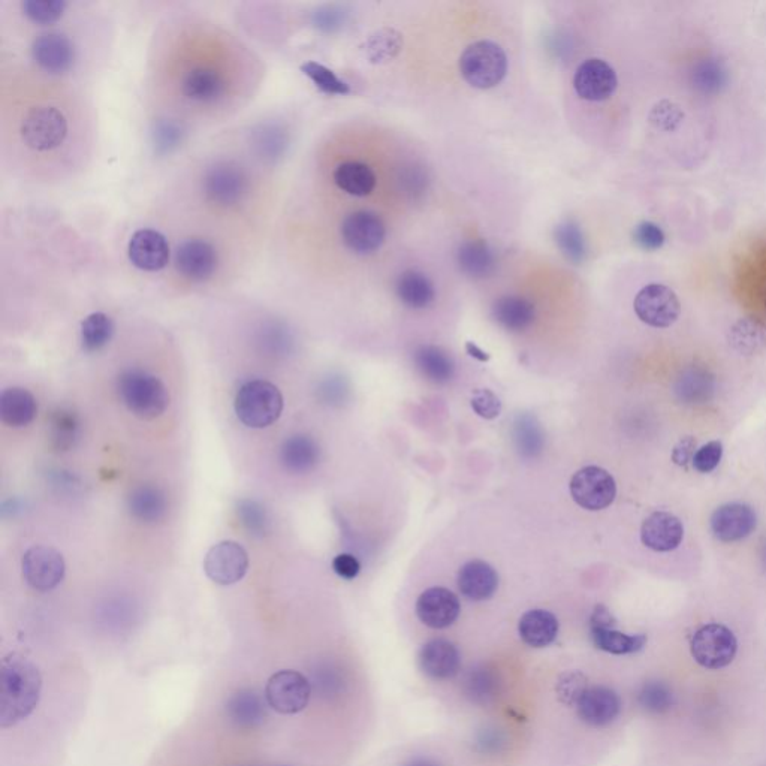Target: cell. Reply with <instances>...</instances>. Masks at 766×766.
I'll return each instance as SVG.
<instances>
[{"label": "cell", "instance_id": "obj_1", "mask_svg": "<svg viewBox=\"0 0 766 766\" xmlns=\"http://www.w3.org/2000/svg\"><path fill=\"white\" fill-rule=\"evenodd\" d=\"M42 677L38 666L18 653L0 662V728L6 729L26 720L38 707Z\"/></svg>", "mask_w": 766, "mask_h": 766}, {"label": "cell", "instance_id": "obj_2", "mask_svg": "<svg viewBox=\"0 0 766 766\" xmlns=\"http://www.w3.org/2000/svg\"><path fill=\"white\" fill-rule=\"evenodd\" d=\"M117 389L129 412L144 421L159 418L170 406V392L165 383L144 370H126L120 376Z\"/></svg>", "mask_w": 766, "mask_h": 766}, {"label": "cell", "instance_id": "obj_3", "mask_svg": "<svg viewBox=\"0 0 766 766\" xmlns=\"http://www.w3.org/2000/svg\"><path fill=\"white\" fill-rule=\"evenodd\" d=\"M235 413L246 427H270L283 412V395L271 382L250 381L241 386L235 397Z\"/></svg>", "mask_w": 766, "mask_h": 766}, {"label": "cell", "instance_id": "obj_4", "mask_svg": "<svg viewBox=\"0 0 766 766\" xmlns=\"http://www.w3.org/2000/svg\"><path fill=\"white\" fill-rule=\"evenodd\" d=\"M460 71L470 86L482 90L491 89L505 78L508 57L496 42H473L461 56Z\"/></svg>", "mask_w": 766, "mask_h": 766}, {"label": "cell", "instance_id": "obj_5", "mask_svg": "<svg viewBox=\"0 0 766 766\" xmlns=\"http://www.w3.org/2000/svg\"><path fill=\"white\" fill-rule=\"evenodd\" d=\"M21 140L35 152H51L65 143L68 120L54 107L32 108L21 122Z\"/></svg>", "mask_w": 766, "mask_h": 766}, {"label": "cell", "instance_id": "obj_6", "mask_svg": "<svg viewBox=\"0 0 766 766\" xmlns=\"http://www.w3.org/2000/svg\"><path fill=\"white\" fill-rule=\"evenodd\" d=\"M690 651L702 668L717 671L734 662L738 641L734 632L723 624H707L693 636Z\"/></svg>", "mask_w": 766, "mask_h": 766}, {"label": "cell", "instance_id": "obj_7", "mask_svg": "<svg viewBox=\"0 0 766 766\" xmlns=\"http://www.w3.org/2000/svg\"><path fill=\"white\" fill-rule=\"evenodd\" d=\"M201 188L208 201L220 207H232L247 195L249 179L240 165L219 161L205 170Z\"/></svg>", "mask_w": 766, "mask_h": 766}, {"label": "cell", "instance_id": "obj_8", "mask_svg": "<svg viewBox=\"0 0 766 766\" xmlns=\"http://www.w3.org/2000/svg\"><path fill=\"white\" fill-rule=\"evenodd\" d=\"M310 696H312L310 681L303 674L292 669H285L271 675L265 686V698L268 705L285 716L303 711L309 705Z\"/></svg>", "mask_w": 766, "mask_h": 766}, {"label": "cell", "instance_id": "obj_9", "mask_svg": "<svg viewBox=\"0 0 766 766\" xmlns=\"http://www.w3.org/2000/svg\"><path fill=\"white\" fill-rule=\"evenodd\" d=\"M569 487L576 505L587 511H602L611 506L617 496L611 473L597 466L582 467L572 476Z\"/></svg>", "mask_w": 766, "mask_h": 766}, {"label": "cell", "instance_id": "obj_10", "mask_svg": "<svg viewBox=\"0 0 766 766\" xmlns=\"http://www.w3.org/2000/svg\"><path fill=\"white\" fill-rule=\"evenodd\" d=\"M635 313L644 324L654 328H668L680 318L681 304L671 288L659 283L645 286L636 295Z\"/></svg>", "mask_w": 766, "mask_h": 766}, {"label": "cell", "instance_id": "obj_11", "mask_svg": "<svg viewBox=\"0 0 766 766\" xmlns=\"http://www.w3.org/2000/svg\"><path fill=\"white\" fill-rule=\"evenodd\" d=\"M27 584L38 591L54 590L65 578L66 566L62 554L50 547H33L21 562Z\"/></svg>", "mask_w": 766, "mask_h": 766}, {"label": "cell", "instance_id": "obj_12", "mask_svg": "<svg viewBox=\"0 0 766 766\" xmlns=\"http://www.w3.org/2000/svg\"><path fill=\"white\" fill-rule=\"evenodd\" d=\"M249 569V556L237 542L223 541L208 550L204 559L205 575L219 585L237 584Z\"/></svg>", "mask_w": 766, "mask_h": 766}, {"label": "cell", "instance_id": "obj_13", "mask_svg": "<svg viewBox=\"0 0 766 766\" xmlns=\"http://www.w3.org/2000/svg\"><path fill=\"white\" fill-rule=\"evenodd\" d=\"M177 271L192 282H205L213 276L219 265V256L213 244L201 238L183 241L174 253Z\"/></svg>", "mask_w": 766, "mask_h": 766}, {"label": "cell", "instance_id": "obj_14", "mask_svg": "<svg viewBox=\"0 0 766 766\" xmlns=\"http://www.w3.org/2000/svg\"><path fill=\"white\" fill-rule=\"evenodd\" d=\"M385 234V225L381 217L370 211H357L346 217L342 225V237L346 247L360 255L381 249Z\"/></svg>", "mask_w": 766, "mask_h": 766}, {"label": "cell", "instance_id": "obj_15", "mask_svg": "<svg viewBox=\"0 0 766 766\" xmlns=\"http://www.w3.org/2000/svg\"><path fill=\"white\" fill-rule=\"evenodd\" d=\"M129 261L138 270H164L171 258L170 244L164 234L155 229H140L132 235L128 244Z\"/></svg>", "mask_w": 766, "mask_h": 766}, {"label": "cell", "instance_id": "obj_16", "mask_svg": "<svg viewBox=\"0 0 766 766\" xmlns=\"http://www.w3.org/2000/svg\"><path fill=\"white\" fill-rule=\"evenodd\" d=\"M617 84V74L605 60L588 59L576 69L575 90L585 101L600 102L611 98Z\"/></svg>", "mask_w": 766, "mask_h": 766}, {"label": "cell", "instance_id": "obj_17", "mask_svg": "<svg viewBox=\"0 0 766 766\" xmlns=\"http://www.w3.org/2000/svg\"><path fill=\"white\" fill-rule=\"evenodd\" d=\"M461 605L457 594L448 588L433 587L425 590L416 602V615L431 629H446L457 621Z\"/></svg>", "mask_w": 766, "mask_h": 766}, {"label": "cell", "instance_id": "obj_18", "mask_svg": "<svg viewBox=\"0 0 766 766\" xmlns=\"http://www.w3.org/2000/svg\"><path fill=\"white\" fill-rule=\"evenodd\" d=\"M32 57L44 71L65 74L75 62L74 44L62 33H44L33 41Z\"/></svg>", "mask_w": 766, "mask_h": 766}, {"label": "cell", "instance_id": "obj_19", "mask_svg": "<svg viewBox=\"0 0 766 766\" xmlns=\"http://www.w3.org/2000/svg\"><path fill=\"white\" fill-rule=\"evenodd\" d=\"M268 705L265 695L252 687L238 689L229 696L225 705L226 717L229 722L240 729H256L264 725L268 719Z\"/></svg>", "mask_w": 766, "mask_h": 766}, {"label": "cell", "instance_id": "obj_20", "mask_svg": "<svg viewBox=\"0 0 766 766\" xmlns=\"http://www.w3.org/2000/svg\"><path fill=\"white\" fill-rule=\"evenodd\" d=\"M579 719L593 728H603L617 719L621 710L620 696L609 687H588L576 704Z\"/></svg>", "mask_w": 766, "mask_h": 766}, {"label": "cell", "instance_id": "obj_21", "mask_svg": "<svg viewBox=\"0 0 766 766\" xmlns=\"http://www.w3.org/2000/svg\"><path fill=\"white\" fill-rule=\"evenodd\" d=\"M756 514L743 503L720 506L711 517L714 536L722 542H737L752 535L756 529Z\"/></svg>", "mask_w": 766, "mask_h": 766}, {"label": "cell", "instance_id": "obj_22", "mask_svg": "<svg viewBox=\"0 0 766 766\" xmlns=\"http://www.w3.org/2000/svg\"><path fill=\"white\" fill-rule=\"evenodd\" d=\"M683 536V524L669 512H654L642 524V544L656 553L674 551L680 547Z\"/></svg>", "mask_w": 766, "mask_h": 766}, {"label": "cell", "instance_id": "obj_23", "mask_svg": "<svg viewBox=\"0 0 766 766\" xmlns=\"http://www.w3.org/2000/svg\"><path fill=\"white\" fill-rule=\"evenodd\" d=\"M419 666L433 680H449L461 668V654L452 642L433 639L419 651Z\"/></svg>", "mask_w": 766, "mask_h": 766}, {"label": "cell", "instance_id": "obj_24", "mask_svg": "<svg viewBox=\"0 0 766 766\" xmlns=\"http://www.w3.org/2000/svg\"><path fill=\"white\" fill-rule=\"evenodd\" d=\"M458 590L473 602L490 599L499 587V575L482 560L466 563L458 572Z\"/></svg>", "mask_w": 766, "mask_h": 766}, {"label": "cell", "instance_id": "obj_25", "mask_svg": "<svg viewBox=\"0 0 766 766\" xmlns=\"http://www.w3.org/2000/svg\"><path fill=\"white\" fill-rule=\"evenodd\" d=\"M128 511L143 524H158L168 514V500L161 488L140 485L128 497Z\"/></svg>", "mask_w": 766, "mask_h": 766}, {"label": "cell", "instance_id": "obj_26", "mask_svg": "<svg viewBox=\"0 0 766 766\" xmlns=\"http://www.w3.org/2000/svg\"><path fill=\"white\" fill-rule=\"evenodd\" d=\"M518 633L527 645L544 648L553 644L559 635V620L553 612L545 609H532L521 617Z\"/></svg>", "mask_w": 766, "mask_h": 766}, {"label": "cell", "instance_id": "obj_27", "mask_svg": "<svg viewBox=\"0 0 766 766\" xmlns=\"http://www.w3.org/2000/svg\"><path fill=\"white\" fill-rule=\"evenodd\" d=\"M321 458V448L306 434L289 437L280 449V461L291 473H307L315 469Z\"/></svg>", "mask_w": 766, "mask_h": 766}, {"label": "cell", "instance_id": "obj_28", "mask_svg": "<svg viewBox=\"0 0 766 766\" xmlns=\"http://www.w3.org/2000/svg\"><path fill=\"white\" fill-rule=\"evenodd\" d=\"M48 443L57 452H66L77 445L81 422L71 407H56L48 416Z\"/></svg>", "mask_w": 766, "mask_h": 766}, {"label": "cell", "instance_id": "obj_29", "mask_svg": "<svg viewBox=\"0 0 766 766\" xmlns=\"http://www.w3.org/2000/svg\"><path fill=\"white\" fill-rule=\"evenodd\" d=\"M182 92L196 104H213L225 93V81L213 69H192L183 78Z\"/></svg>", "mask_w": 766, "mask_h": 766}, {"label": "cell", "instance_id": "obj_30", "mask_svg": "<svg viewBox=\"0 0 766 766\" xmlns=\"http://www.w3.org/2000/svg\"><path fill=\"white\" fill-rule=\"evenodd\" d=\"M38 413L35 397L24 388H8L0 395V418L12 428L29 425Z\"/></svg>", "mask_w": 766, "mask_h": 766}, {"label": "cell", "instance_id": "obj_31", "mask_svg": "<svg viewBox=\"0 0 766 766\" xmlns=\"http://www.w3.org/2000/svg\"><path fill=\"white\" fill-rule=\"evenodd\" d=\"M493 318L506 330L523 331L535 321V306L526 298H499L493 306Z\"/></svg>", "mask_w": 766, "mask_h": 766}, {"label": "cell", "instance_id": "obj_32", "mask_svg": "<svg viewBox=\"0 0 766 766\" xmlns=\"http://www.w3.org/2000/svg\"><path fill=\"white\" fill-rule=\"evenodd\" d=\"M395 291L401 303L406 304L410 309H425L436 297L431 280L425 274L415 270L406 271L398 277Z\"/></svg>", "mask_w": 766, "mask_h": 766}, {"label": "cell", "instance_id": "obj_33", "mask_svg": "<svg viewBox=\"0 0 766 766\" xmlns=\"http://www.w3.org/2000/svg\"><path fill=\"white\" fill-rule=\"evenodd\" d=\"M334 182L342 191L354 196H367L376 186L372 168L361 162H345L334 171Z\"/></svg>", "mask_w": 766, "mask_h": 766}, {"label": "cell", "instance_id": "obj_34", "mask_svg": "<svg viewBox=\"0 0 766 766\" xmlns=\"http://www.w3.org/2000/svg\"><path fill=\"white\" fill-rule=\"evenodd\" d=\"M461 271L473 279L490 276L494 270V256L487 244L481 241H467L457 252Z\"/></svg>", "mask_w": 766, "mask_h": 766}, {"label": "cell", "instance_id": "obj_35", "mask_svg": "<svg viewBox=\"0 0 766 766\" xmlns=\"http://www.w3.org/2000/svg\"><path fill=\"white\" fill-rule=\"evenodd\" d=\"M288 134L277 123L258 126L252 134V146L256 155L267 162H277L288 149Z\"/></svg>", "mask_w": 766, "mask_h": 766}, {"label": "cell", "instance_id": "obj_36", "mask_svg": "<svg viewBox=\"0 0 766 766\" xmlns=\"http://www.w3.org/2000/svg\"><path fill=\"white\" fill-rule=\"evenodd\" d=\"M591 639L599 650L615 656L638 653L647 644L645 635H626L615 629H591Z\"/></svg>", "mask_w": 766, "mask_h": 766}, {"label": "cell", "instance_id": "obj_37", "mask_svg": "<svg viewBox=\"0 0 766 766\" xmlns=\"http://www.w3.org/2000/svg\"><path fill=\"white\" fill-rule=\"evenodd\" d=\"M415 363L422 375L436 383H445L454 375L451 358L436 346H422L416 351Z\"/></svg>", "mask_w": 766, "mask_h": 766}, {"label": "cell", "instance_id": "obj_38", "mask_svg": "<svg viewBox=\"0 0 766 766\" xmlns=\"http://www.w3.org/2000/svg\"><path fill=\"white\" fill-rule=\"evenodd\" d=\"M113 336V319L105 313H92L81 324V343H83L84 351H101L111 342Z\"/></svg>", "mask_w": 766, "mask_h": 766}, {"label": "cell", "instance_id": "obj_39", "mask_svg": "<svg viewBox=\"0 0 766 766\" xmlns=\"http://www.w3.org/2000/svg\"><path fill=\"white\" fill-rule=\"evenodd\" d=\"M677 392L686 403H704L713 392V378L705 370H687L678 379Z\"/></svg>", "mask_w": 766, "mask_h": 766}, {"label": "cell", "instance_id": "obj_40", "mask_svg": "<svg viewBox=\"0 0 766 766\" xmlns=\"http://www.w3.org/2000/svg\"><path fill=\"white\" fill-rule=\"evenodd\" d=\"M235 512H237L241 526L249 532V535L256 536V538H264V536L270 533V517H268V512L265 511L261 503L249 499L241 500V502H238Z\"/></svg>", "mask_w": 766, "mask_h": 766}, {"label": "cell", "instance_id": "obj_41", "mask_svg": "<svg viewBox=\"0 0 766 766\" xmlns=\"http://www.w3.org/2000/svg\"><path fill=\"white\" fill-rule=\"evenodd\" d=\"M554 235H556L557 246L569 261L574 264H581L584 261L587 246H585L584 235L575 222L568 220V222L560 223Z\"/></svg>", "mask_w": 766, "mask_h": 766}, {"label": "cell", "instance_id": "obj_42", "mask_svg": "<svg viewBox=\"0 0 766 766\" xmlns=\"http://www.w3.org/2000/svg\"><path fill=\"white\" fill-rule=\"evenodd\" d=\"M638 702L651 714H663L674 705V693L671 687L662 681H648L638 693Z\"/></svg>", "mask_w": 766, "mask_h": 766}, {"label": "cell", "instance_id": "obj_43", "mask_svg": "<svg viewBox=\"0 0 766 766\" xmlns=\"http://www.w3.org/2000/svg\"><path fill=\"white\" fill-rule=\"evenodd\" d=\"M68 3L63 0H24L21 11L27 20L41 26L56 23L65 14Z\"/></svg>", "mask_w": 766, "mask_h": 766}, {"label": "cell", "instance_id": "obj_44", "mask_svg": "<svg viewBox=\"0 0 766 766\" xmlns=\"http://www.w3.org/2000/svg\"><path fill=\"white\" fill-rule=\"evenodd\" d=\"M186 131L176 120H161L153 129V147L158 155H170L182 146Z\"/></svg>", "mask_w": 766, "mask_h": 766}, {"label": "cell", "instance_id": "obj_45", "mask_svg": "<svg viewBox=\"0 0 766 766\" xmlns=\"http://www.w3.org/2000/svg\"><path fill=\"white\" fill-rule=\"evenodd\" d=\"M301 71L304 75L310 78L313 83L316 84L321 92L327 93V95H348L351 92L348 84L345 81L340 80L336 74L327 66L321 65L318 62H307L301 66Z\"/></svg>", "mask_w": 766, "mask_h": 766}, {"label": "cell", "instance_id": "obj_46", "mask_svg": "<svg viewBox=\"0 0 766 766\" xmlns=\"http://www.w3.org/2000/svg\"><path fill=\"white\" fill-rule=\"evenodd\" d=\"M732 345L737 351L750 352L756 351L761 348L765 342V331L761 325L756 322L750 321V319H744V321L738 322L734 328H732L731 336Z\"/></svg>", "mask_w": 766, "mask_h": 766}, {"label": "cell", "instance_id": "obj_47", "mask_svg": "<svg viewBox=\"0 0 766 766\" xmlns=\"http://www.w3.org/2000/svg\"><path fill=\"white\" fill-rule=\"evenodd\" d=\"M401 45H403V38L400 33L392 29H383L369 39L367 53L372 62H386L400 51Z\"/></svg>", "mask_w": 766, "mask_h": 766}, {"label": "cell", "instance_id": "obj_48", "mask_svg": "<svg viewBox=\"0 0 766 766\" xmlns=\"http://www.w3.org/2000/svg\"><path fill=\"white\" fill-rule=\"evenodd\" d=\"M648 120L654 128L669 132L681 125L684 120V113L674 102L660 101L650 111Z\"/></svg>", "mask_w": 766, "mask_h": 766}, {"label": "cell", "instance_id": "obj_49", "mask_svg": "<svg viewBox=\"0 0 766 766\" xmlns=\"http://www.w3.org/2000/svg\"><path fill=\"white\" fill-rule=\"evenodd\" d=\"M467 695L475 702H488L497 690V681L487 669H475L466 681Z\"/></svg>", "mask_w": 766, "mask_h": 766}, {"label": "cell", "instance_id": "obj_50", "mask_svg": "<svg viewBox=\"0 0 766 766\" xmlns=\"http://www.w3.org/2000/svg\"><path fill=\"white\" fill-rule=\"evenodd\" d=\"M259 343L264 346L271 354H282L289 348V333L285 327L280 324H268L259 331Z\"/></svg>", "mask_w": 766, "mask_h": 766}, {"label": "cell", "instance_id": "obj_51", "mask_svg": "<svg viewBox=\"0 0 766 766\" xmlns=\"http://www.w3.org/2000/svg\"><path fill=\"white\" fill-rule=\"evenodd\" d=\"M723 457V445L719 440H713V442L707 443L696 451L695 457H693V467L698 470L699 473H710L719 466L720 460Z\"/></svg>", "mask_w": 766, "mask_h": 766}, {"label": "cell", "instance_id": "obj_52", "mask_svg": "<svg viewBox=\"0 0 766 766\" xmlns=\"http://www.w3.org/2000/svg\"><path fill=\"white\" fill-rule=\"evenodd\" d=\"M588 689L587 678L579 672H571L566 674L565 677L560 680L559 690L560 698L563 702L569 705L578 704L579 698L584 695L585 690Z\"/></svg>", "mask_w": 766, "mask_h": 766}, {"label": "cell", "instance_id": "obj_53", "mask_svg": "<svg viewBox=\"0 0 766 766\" xmlns=\"http://www.w3.org/2000/svg\"><path fill=\"white\" fill-rule=\"evenodd\" d=\"M472 407L481 418L494 419L502 412L499 397L490 389H478L473 392Z\"/></svg>", "mask_w": 766, "mask_h": 766}, {"label": "cell", "instance_id": "obj_54", "mask_svg": "<svg viewBox=\"0 0 766 766\" xmlns=\"http://www.w3.org/2000/svg\"><path fill=\"white\" fill-rule=\"evenodd\" d=\"M633 238H635V243L645 250L660 249L663 243H665V235H663L662 229L651 222H644L638 225V228L633 232Z\"/></svg>", "mask_w": 766, "mask_h": 766}, {"label": "cell", "instance_id": "obj_55", "mask_svg": "<svg viewBox=\"0 0 766 766\" xmlns=\"http://www.w3.org/2000/svg\"><path fill=\"white\" fill-rule=\"evenodd\" d=\"M315 26L325 32H333L339 29L343 23V12L337 8H322L313 15Z\"/></svg>", "mask_w": 766, "mask_h": 766}, {"label": "cell", "instance_id": "obj_56", "mask_svg": "<svg viewBox=\"0 0 766 766\" xmlns=\"http://www.w3.org/2000/svg\"><path fill=\"white\" fill-rule=\"evenodd\" d=\"M696 454V440L695 437L687 436L683 437L677 445L674 446L672 451V461L677 466L687 467L693 461V457Z\"/></svg>", "mask_w": 766, "mask_h": 766}, {"label": "cell", "instance_id": "obj_57", "mask_svg": "<svg viewBox=\"0 0 766 766\" xmlns=\"http://www.w3.org/2000/svg\"><path fill=\"white\" fill-rule=\"evenodd\" d=\"M333 569L340 578L354 579L360 574L361 565L357 557L352 556V554H339L333 560Z\"/></svg>", "mask_w": 766, "mask_h": 766}, {"label": "cell", "instance_id": "obj_58", "mask_svg": "<svg viewBox=\"0 0 766 766\" xmlns=\"http://www.w3.org/2000/svg\"><path fill=\"white\" fill-rule=\"evenodd\" d=\"M615 623L617 621L606 606L597 605L594 608L593 614H591V629H614Z\"/></svg>", "mask_w": 766, "mask_h": 766}, {"label": "cell", "instance_id": "obj_59", "mask_svg": "<svg viewBox=\"0 0 766 766\" xmlns=\"http://www.w3.org/2000/svg\"><path fill=\"white\" fill-rule=\"evenodd\" d=\"M466 348L470 357L476 358V360L482 361V363H484V361L490 360V357H488L484 351H481L478 346L473 345V343H467Z\"/></svg>", "mask_w": 766, "mask_h": 766}, {"label": "cell", "instance_id": "obj_60", "mask_svg": "<svg viewBox=\"0 0 766 766\" xmlns=\"http://www.w3.org/2000/svg\"><path fill=\"white\" fill-rule=\"evenodd\" d=\"M404 766H440V765L436 764V762L434 761H431V759L418 758V759H413V761H410L409 764H406Z\"/></svg>", "mask_w": 766, "mask_h": 766}, {"label": "cell", "instance_id": "obj_61", "mask_svg": "<svg viewBox=\"0 0 766 766\" xmlns=\"http://www.w3.org/2000/svg\"><path fill=\"white\" fill-rule=\"evenodd\" d=\"M762 562H764V566H765V569H766V542H765V545H764V550H762Z\"/></svg>", "mask_w": 766, "mask_h": 766}]
</instances>
